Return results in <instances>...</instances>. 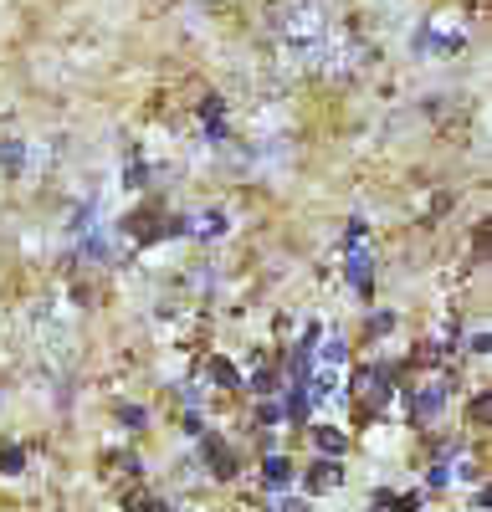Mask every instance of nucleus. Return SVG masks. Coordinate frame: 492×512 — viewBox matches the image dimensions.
<instances>
[{"label":"nucleus","mask_w":492,"mask_h":512,"mask_svg":"<svg viewBox=\"0 0 492 512\" xmlns=\"http://www.w3.org/2000/svg\"><path fill=\"white\" fill-rule=\"evenodd\" d=\"M359 395H364L369 410H380L390 400V369H364L359 374Z\"/></svg>","instance_id":"20e7f679"},{"label":"nucleus","mask_w":492,"mask_h":512,"mask_svg":"<svg viewBox=\"0 0 492 512\" xmlns=\"http://www.w3.org/2000/svg\"><path fill=\"white\" fill-rule=\"evenodd\" d=\"M134 512H164V507H159V502H149V497H139V502H134Z\"/></svg>","instance_id":"ddd939ff"},{"label":"nucleus","mask_w":492,"mask_h":512,"mask_svg":"<svg viewBox=\"0 0 492 512\" xmlns=\"http://www.w3.org/2000/svg\"><path fill=\"white\" fill-rule=\"evenodd\" d=\"M118 420H123V425H134V431H139V425H144L149 415H144L139 405H123V410H118Z\"/></svg>","instance_id":"9d476101"},{"label":"nucleus","mask_w":492,"mask_h":512,"mask_svg":"<svg viewBox=\"0 0 492 512\" xmlns=\"http://www.w3.org/2000/svg\"><path fill=\"white\" fill-rule=\"evenodd\" d=\"M344 267H349L354 292H359V297H369V287H375V251H369V241H364V226H359V221L349 226V251H344Z\"/></svg>","instance_id":"f257e3e1"},{"label":"nucleus","mask_w":492,"mask_h":512,"mask_svg":"<svg viewBox=\"0 0 492 512\" xmlns=\"http://www.w3.org/2000/svg\"><path fill=\"white\" fill-rule=\"evenodd\" d=\"M262 482H267L272 492H282L287 482H293V461H287V456H267V461H262Z\"/></svg>","instance_id":"423d86ee"},{"label":"nucleus","mask_w":492,"mask_h":512,"mask_svg":"<svg viewBox=\"0 0 492 512\" xmlns=\"http://www.w3.org/2000/svg\"><path fill=\"white\" fill-rule=\"evenodd\" d=\"M446 395H451V390H446L441 379H436V384H426V390H416V400H410V415H416L421 425H431V420L446 410Z\"/></svg>","instance_id":"7ed1b4c3"},{"label":"nucleus","mask_w":492,"mask_h":512,"mask_svg":"<svg viewBox=\"0 0 492 512\" xmlns=\"http://www.w3.org/2000/svg\"><path fill=\"white\" fill-rule=\"evenodd\" d=\"M313 446H318L323 456H344V451H349L344 431H334V425H313Z\"/></svg>","instance_id":"6e6552de"},{"label":"nucleus","mask_w":492,"mask_h":512,"mask_svg":"<svg viewBox=\"0 0 492 512\" xmlns=\"http://www.w3.org/2000/svg\"><path fill=\"white\" fill-rule=\"evenodd\" d=\"M21 466H26V451H21V446H0V472H6V477H16Z\"/></svg>","instance_id":"1a4fd4ad"},{"label":"nucleus","mask_w":492,"mask_h":512,"mask_svg":"<svg viewBox=\"0 0 492 512\" xmlns=\"http://www.w3.org/2000/svg\"><path fill=\"white\" fill-rule=\"evenodd\" d=\"M426 36L436 41V52H457L462 41H467V26H462V16H457V11H441V16H431V21H426Z\"/></svg>","instance_id":"f03ea898"},{"label":"nucleus","mask_w":492,"mask_h":512,"mask_svg":"<svg viewBox=\"0 0 492 512\" xmlns=\"http://www.w3.org/2000/svg\"><path fill=\"white\" fill-rule=\"evenodd\" d=\"M211 379H221V384H236V369H231L226 359H211Z\"/></svg>","instance_id":"9b49d317"},{"label":"nucleus","mask_w":492,"mask_h":512,"mask_svg":"<svg viewBox=\"0 0 492 512\" xmlns=\"http://www.w3.org/2000/svg\"><path fill=\"white\" fill-rule=\"evenodd\" d=\"M205 466H211V472L226 482V477H236V456L221 446V441H205Z\"/></svg>","instance_id":"0eeeda50"},{"label":"nucleus","mask_w":492,"mask_h":512,"mask_svg":"<svg viewBox=\"0 0 492 512\" xmlns=\"http://www.w3.org/2000/svg\"><path fill=\"white\" fill-rule=\"evenodd\" d=\"M308 487H313V492H334V487H344V466H339L334 456H323L313 472H308Z\"/></svg>","instance_id":"39448f33"},{"label":"nucleus","mask_w":492,"mask_h":512,"mask_svg":"<svg viewBox=\"0 0 492 512\" xmlns=\"http://www.w3.org/2000/svg\"><path fill=\"white\" fill-rule=\"evenodd\" d=\"M487 415H492V400H487V395H482V400H477V405H472V420H487Z\"/></svg>","instance_id":"f8f14e48"}]
</instances>
